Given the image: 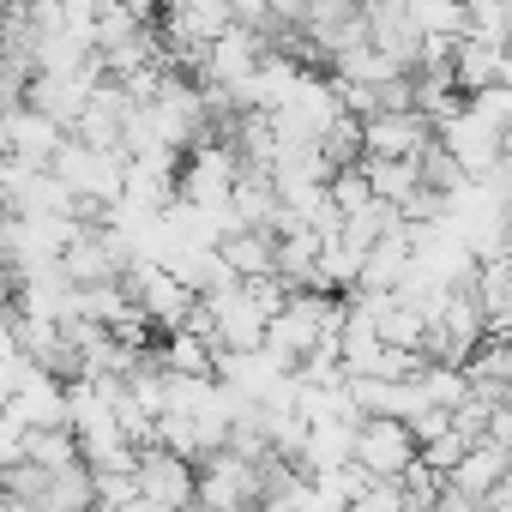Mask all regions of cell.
Masks as SVG:
<instances>
[{
    "instance_id": "cell-1",
    "label": "cell",
    "mask_w": 512,
    "mask_h": 512,
    "mask_svg": "<svg viewBox=\"0 0 512 512\" xmlns=\"http://www.w3.org/2000/svg\"><path fill=\"white\" fill-rule=\"evenodd\" d=\"M266 464H272V458H266ZM266 464H260V458H241L235 446L199 458V506H211V512H260L266 494H272Z\"/></svg>"
},
{
    "instance_id": "cell-2",
    "label": "cell",
    "mask_w": 512,
    "mask_h": 512,
    "mask_svg": "<svg viewBox=\"0 0 512 512\" xmlns=\"http://www.w3.org/2000/svg\"><path fill=\"white\" fill-rule=\"evenodd\" d=\"M422 458V440L404 416H368L356 428V464L380 482H404V470Z\"/></svg>"
},
{
    "instance_id": "cell-3",
    "label": "cell",
    "mask_w": 512,
    "mask_h": 512,
    "mask_svg": "<svg viewBox=\"0 0 512 512\" xmlns=\"http://www.w3.org/2000/svg\"><path fill=\"white\" fill-rule=\"evenodd\" d=\"M139 494L157 512H193L199 506V464L169 452V446H151V452H139Z\"/></svg>"
},
{
    "instance_id": "cell-4",
    "label": "cell",
    "mask_w": 512,
    "mask_h": 512,
    "mask_svg": "<svg viewBox=\"0 0 512 512\" xmlns=\"http://www.w3.org/2000/svg\"><path fill=\"white\" fill-rule=\"evenodd\" d=\"M67 139H73V133H67L55 115H43L37 103H7V157H13V163L55 169V157H61Z\"/></svg>"
},
{
    "instance_id": "cell-5",
    "label": "cell",
    "mask_w": 512,
    "mask_h": 512,
    "mask_svg": "<svg viewBox=\"0 0 512 512\" xmlns=\"http://www.w3.org/2000/svg\"><path fill=\"white\" fill-rule=\"evenodd\" d=\"M362 145L368 157H422L434 145V121L422 109H380L362 121Z\"/></svg>"
},
{
    "instance_id": "cell-6",
    "label": "cell",
    "mask_w": 512,
    "mask_h": 512,
    "mask_svg": "<svg viewBox=\"0 0 512 512\" xmlns=\"http://www.w3.org/2000/svg\"><path fill=\"white\" fill-rule=\"evenodd\" d=\"M506 476H512V452H506L500 440H482V446H470V458H464L446 482H452L458 494H470V500H488Z\"/></svg>"
},
{
    "instance_id": "cell-7",
    "label": "cell",
    "mask_w": 512,
    "mask_h": 512,
    "mask_svg": "<svg viewBox=\"0 0 512 512\" xmlns=\"http://www.w3.org/2000/svg\"><path fill=\"white\" fill-rule=\"evenodd\" d=\"M470 446H482V440H470V434H458V428H452V434H440V440H428V446H422V464H428L434 476H452V470L470 458Z\"/></svg>"
},
{
    "instance_id": "cell-8",
    "label": "cell",
    "mask_w": 512,
    "mask_h": 512,
    "mask_svg": "<svg viewBox=\"0 0 512 512\" xmlns=\"http://www.w3.org/2000/svg\"><path fill=\"white\" fill-rule=\"evenodd\" d=\"M350 512H416V506H410L404 482H380V476H374V482L350 500Z\"/></svg>"
},
{
    "instance_id": "cell-9",
    "label": "cell",
    "mask_w": 512,
    "mask_h": 512,
    "mask_svg": "<svg viewBox=\"0 0 512 512\" xmlns=\"http://www.w3.org/2000/svg\"><path fill=\"white\" fill-rule=\"evenodd\" d=\"M139 494V470H97V506H133Z\"/></svg>"
},
{
    "instance_id": "cell-10",
    "label": "cell",
    "mask_w": 512,
    "mask_h": 512,
    "mask_svg": "<svg viewBox=\"0 0 512 512\" xmlns=\"http://www.w3.org/2000/svg\"><path fill=\"white\" fill-rule=\"evenodd\" d=\"M428 512H482V500H470V494H458V488L446 482V494H440V500H434Z\"/></svg>"
},
{
    "instance_id": "cell-11",
    "label": "cell",
    "mask_w": 512,
    "mask_h": 512,
    "mask_svg": "<svg viewBox=\"0 0 512 512\" xmlns=\"http://www.w3.org/2000/svg\"><path fill=\"white\" fill-rule=\"evenodd\" d=\"M193 512H211V506H193Z\"/></svg>"
}]
</instances>
